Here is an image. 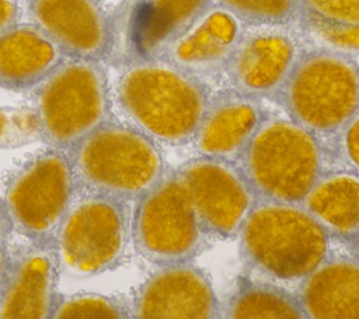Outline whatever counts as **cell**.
<instances>
[{
    "mask_svg": "<svg viewBox=\"0 0 359 319\" xmlns=\"http://www.w3.org/2000/svg\"><path fill=\"white\" fill-rule=\"evenodd\" d=\"M199 79L161 58L140 59L116 83L118 104L130 125L157 143H191L210 100Z\"/></svg>",
    "mask_w": 359,
    "mask_h": 319,
    "instance_id": "cell-1",
    "label": "cell"
},
{
    "mask_svg": "<svg viewBox=\"0 0 359 319\" xmlns=\"http://www.w3.org/2000/svg\"><path fill=\"white\" fill-rule=\"evenodd\" d=\"M240 254L275 284H300L330 256V235L303 204L258 200L240 232Z\"/></svg>",
    "mask_w": 359,
    "mask_h": 319,
    "instance_id": "cell-2",
    "label": "cell"
},
{
    "mask_svg": "<svg viewBox=\"0 0 359 319\" xmlns=\"http://www.w3.org/2000/svg\"><path fill=\"white\" fill-rule=\"evenodd\" d=\"M67 152L76 190L137 201L167 171L153 139L130 124H102Z\"/></svg>",
    "mask_w": 359,
    "mask_h": 319,
    "instance_id": "cell-3",
    "label": "cell"
},
{
    "mask_svg": "<svg viewBox=\"0 0 359 319\" xmlns=\"http://www.w3.org/2000/svg\"><path fill=\"white\" fill-rule=\"evenodd\" d=\"M273 100L324 142L359 108V65L352 55L320 45L302 51Z\"/></svg>",
    "mask_w": 359,
    "mask_h": 319,
    "instance_id": "cell-4",
    "label": "cell"
},
{
    "mask_svg": "<svg viewBox=\"0 0 359 319\" xmlns=\"http://www.w3.org/2000/svg\"><path fill=\"white\" fill-rule=\"evenodd\" d=\"M325 162L318 136L289 117H265L236 163L258 200L302 204Z\"/></svg>",
    "mask_w": 359,
    "mask_h": 319,
    "instance_id": "cell-5",
    "label": "cell"
},
{
    "mask_svg": "<svg viewBox=\"0 0 359 319\" xmlns=\"http://www.w3.org/2000/svg\"><path fill=\"white\" fill-rule=\"evenodd\" d=\"M34 108L41 141L60 150L111 121L108 79L100 60L65 58L36 86Z\"/></svg>",
    "mask_w": 359,
    "mask_h": 319,
    "instance_id": "cell-6",
    "label": "cell"
},
{
    "mask_svg": "<svg viewBox=\"0 0 359 319\" xmlns=\"http://www.w3.org/2000/svg\"><path fill=\"white\" fill-rule=\"evenodd\" d=\"M130 237L136 252L156 266L192 261L208 247L210 235L177 170L165 171L136 201Z\"/></svg>",
    "mask_w": 359,
    "mask_h": 319,
    "instance_id": "cell-7",
    "label": "cell"
},
{
    "mask_svg": "<svg viewBox=\"0 0 359 319\" xmlns=\"http://www.w3.org/2000/svg\"><path fill=\"white\" fill-rule=\"evenodd\" d=\"M130 223L126 201L80 193L55 236L62 268L90 277L116 267L132 239Z\"/></svg>",
    "mask_w": 359,
    "mask_h": 319,
    "instance_id": "cell-8",
    "label": "cell"
},
{
    "mask_svg": "<svg viewBox=\"0 0 359 319\" xmlns=\"http://www.w3.org/2000/svg\"><path fill=\"white\" fill-rule=\"evenodd\" d=\"M76 193L67 152L48 146L11 173L3 200L17 233L29 240H52Z\"/></svg>",
    "mask_w": 359,
    "mask_h": 319,
    "instance_id": "cell-9",
    "label": "cell"
},
{
    "mask_svg": "<svg viewBox=\"0 0 359 319\" xmlns=\"http://www.w3.org/2000/svg\"><path fill=\"white\" fill-rule=\"evenodd\" d=\"M210 237L231 239L258 197L236 162L196 156L177 170Z\"/></svg>",
    "mask_w": 359,
    "mask_h": 319,
    "instance_id": "cell-10",
    "label": "cell"
},
{
    "mask_svg": "<svg viewBox=\"0 0 359 319\" xmlns=\"http://www.w3.org/2000/svg\"><path fill=\"white\" fill-rule=\"evenodd\" d=\"M60 268L55 239H27L10 250L0 287V319L52 318Z\"/></svg>",
    "mask_w": 359,
    "mask_h": 319,
    "instance_id": "cell-11",
    "label": "cell"
},
{
    "mask_svg": "<svg viewBox=\"0 0 359 319\" xmlns=\"http://www.w3.org/2000/svg\"><path fill=\"white\" fill-rule=\"evenodd\" d=\"M300 52L286 27H251L243 31L223 73L230 89L258 100L273 98Z\"/></svg>",
    "mask_w": 359,
    "mask_h": 319,
    "instance_id": "cell-12",
    "label": "cell"
},
{
    "mask_svg": "<svg viewBox=\"0 0 359 319\" xmlns=\"http://www.w3.org/2000/svg\"><path fill=\"white\" fill-rule=\"evenodd\" d=\"M130 318L216 319L222 305L208 274L191 261L160 266L136 289Z\"/></svg>",
    "mask_w": 359,
    "mask_h": 319,
    "instance_id": "cell-13",
    "label": "cell"
},
{
    "mask_svg": "<svg viewBox=\"0 0 359 319\" xmlns=\"http://www.w3.org/2000/svg\"><path fill=\"white\" fill-rule=\"evenodd\" d=\"M28 10L66 58L100 60L107 53L111 25L98 0H29Z\"/></svg>",
    "mask_w": 359,
    "mask_h": 319,
    "instance_id": "cell-14",
    "label": "cell"
},
{
    "mask_svg": "<svg viewBox=\"0 0 359 319\" xmlns=\"http://www.w3.org/2000/svg\"><path fill=\"white\" fill-rule=\"evenodd\" d=\"M264 118L258 98L229 87L210 96L191 143L198 156L237 162Z\"/></svg>",
    "mask_w": 359,
    "mask_h": 319,
    "instance_id": "cell-15",
    "label": "cell"
},
{
    "mask_svg": "<svg viewBox=\"0 0 359 319\" xmlns=\"http://www.w3.org/2000/svg\"><path fill=\"white\" fill-rule=\"evenodd\" d=\"M241 34V22L213 4L158 58L199 79L215 76L224 72Z\"/></svg>",
    "mask_w": 359,
    "mask_h": 319,
    "instance_id": "cell-16",
    "label": "cell"
},
{
    "mask_svg": "<svg viewBox=\"0 0 359 319\" xmlns=\"http://www.w3.org/2000/svg\"><path fill=\"white\" fill-rule=\"evenodd\" d=\"M294 294L304 318L359 319V260L328 256Z\"/></svg>",
    "mask_w": 359,
    "mask_h": 319,
    "instance_id": "cell-17",
    "label": "cell"
},
{
    "mask_svg": "<svg viewBox=\"0 0 359 319\" xmlns=\"http://www.w3.org/2000/svg\"><path fill=\"white\" fill-rule=\"evenodd\" d=\"M65 58L38 25L15 22L0 32V87H36Z\"/></svg>",
    "mask_w": 359,
    "mask_h": 319,
    "instance_id": "cell-18",
    "label": "cell"
},
{
    "mask_svg": "<svg viewBox=\"0 0 359 319\" xmlns=\"http://www.w3.org/2000/svg\"><path fill=\"white\" fill-rule=\"evenodd\" d=\"M302 204L330 237L351 246L359 239V174L324 170Z\"/></svg>",
    "mask_w": 359,
    "mask_h": 319,
    "instance_id": "cell-19",
    "label": "cell"
},
{
    "mask_svg": "<svg viewBox=\"0 0 359 319\" xmlns=\"http://www.w3.org/2000/svg\"><path fill=\"white\" fill-rule=\"evenodd\" d=\"M320 46L359 55V0H297V20Z\"/></svg>",
    "mask_w": 359,
    "mask_h": 319,
    "instance_id": "cell-20",
    "label": "cell"
},
{
    "mask_svg": "<svg viewBox=\"0 0 359 319\" xmlns=\"http://www.w3.org/2000/svg\"><path fill=\"white\" fill-rule=\"evenodd\" d=\"M213 0H144L137 31L139 46L149 56L160 53L212 6Z\"/></svg>",
    "mask_w": 359,
    "mask_h": 319,
    "instance_id": "cell-21",
    "label": "cell"
},
{
    "mask_svg": "<svg viewBox=\"0 0 359 319\" xmlns=\"http://www.w3.org/2000/svg\"><path fill=\"white\" fill-rule=\"evenodd\" d=\"M223 318L302 319L304 313L294 292L279 284L252 280L236 288L222 306Z\"/></svg>",
    "mask_w": 359,
    "mask_h": 319,
    "instance_id": "cell-22",
    "label": "cell"
},
{
    "mask_svg": "<svg viewBox=\"0 0 359 319\" xmlns=\"http://www.w3.org/2000/svg\"><path fill=\"white\" fill-rule=\"evenodd\" d=\"M53 319H73V318H107L122 319L130 318V305L126 302L95 292L59 294L53 312Z\"/></svg>",
    "mask_w": 359,
    "mask_h": 319,
    "instance_id": "cell-23",
    "label": "cell"
},
{
    "mask_svg": "<svg viewBox=\"0 0 359 319\" xmlns=\"http://www.w3.org/2000/svg\"><path fill=\"white\" fill-rule=\"evenodd\" d=\"M250 27L289 25L297 20V0H213Z\"/></svg>",
    "mask_w": 359,
    "mask_h": 319,
    "instance_id": "cell-24",
    "label": "cell"
},
{
    "mask_svg": "<svg viewBox=\"0 0 359 319\" xmlns=\"http://www.w3.org/2000/svg\"><path fill=\"white\" fill-rule=\"evenodd\" d=\"M41 139V121L34 107L0 105V149H17Z\"/></svg>",
    "mask_w": 359,
    "mask_h": 319,
    "instance_id": "cell-25",
    "label": "cell"
},
{
    "mask_svg": "<svg viewBox=\"0 0 359 319\" xmlns=\"http://www.w3.org/2000/svg\"><path fill=\"white\" fill-rule=\"evenodd\" d=\"M325 157L332 159L342 170L359 174V108L351 119L330 139L324 141Z\"/></svg>",
    "mask_w": 359,
    "mask_h": 319,
    "instance_id": "cell-26",
    "label": "cell"
},
{
    "mask_svg": "<svg viewBox=\"0 0 359 319\" xmlns=\"http://www.w3.org/2000/svg\"><path fill=\"white\" fill-rule=\"evenodd\" d=\"M18 7L15 0H0V32L17 22Z\"/></svg>",
    "mask_w": 359,
    "mask_h": 319,
    "instance_id": "cell-27",
    "label": "cell"
},
{
    "mask_svg": "<svg viewBox=\"0 0 359 319\" xmlns=\"http://www.w3.org/2000/svg\"><path fill=\"white\" fill-rule=\"evenodd\" d=\"M13 225L6 209L4 200L0 197V243H8V239L13 233Z\"/></svg>",
    "mask_w": 359,
    "mask_h": 319,
    "instance_id": "cell-28",
    "label": "cell"
},
{
    "mask_svg": "<svg viewBox=\"0 0 359 319\" xmlns=\"http://www.w3.org/2000/svg\"><path fill=\"white\" fill-rule=\"evenodd\" d=\"M8 257H10V249H8L7 243H0V287L4 280V274L7 270V264H8Z\"/></svg>",
    "mask_w": 359,
    "mask_h": 319,
    "instance_id": "cell-29",
    "label": "cell"
},
{
    "mask_svg": "<svg viewBox=\"0 0 359 319\" xmlns=\"http://www.w3.org/2000/svg\"><path fill=\"white\" fill-rule=\"evenodd\" d=\"M352 247H353V252H355V257L359 260V239L352 245Z\"/></svg>",
    "mask_w": 359,
    "mask_h": 319,
    "instance_id": "cell-30",
    "label": "cell"
}]
</instances>
